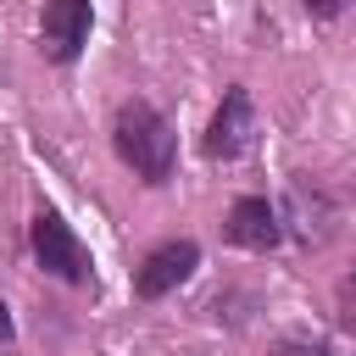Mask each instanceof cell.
I'll list each match as a JSON object with an SVG mask.
<instances>
[{"label":"cell","mask_w":356,"mask_h":356,"mask_svg":"<svg viewBox=\"0 0 356 356\" xmlns=\"http://www.w3.org/2000/svg\"><path fill=\"white\" fill-rule=\"evenodd\" d=\"M111 145H117L122 167H134V178L150 184V189H161L172 178V167H178V134H172V122L150 100H122L117 106Z\"/></svg>","instance_id":"6da1fadb"},{"label":"cell","mask_w":356,"mask_h":356,"mask_svg":"<svg viewBox=\"0 0 356 356\" xmlns=\"http://www.w3.org/2000/svg\"><path fill=\"white\" fill-rule=\"evenodd\" d=\"M28 239H33V261H39L50 278H61V284H95V261H89L83 239L72 234V222H67L61 211L39 206Z\"/></svg>","instance_id":"7a4b0ae2"},{"label":"cell","mask_w":356,"mask_h":356,"mask_svg":"<svg viewBox=\"0 0 356 356\" xmlns=\"http://www.w3.org/2000/svg\"><path fill=\"white\" fill-rule=\"evenodd\" d=\"M250 139H256V106H250V89L234 83V89L222 95V106L211 111L200 150H206L211 161H239V156L250 150Z\"/></svg>","instance_id":"3957f363"},{"label":"cell","mask_w":356,"mask_h":356,"mask_svg":"<svg viewBox=\"0 0 356 356\" xmlns=\"http://www.w3.org/2000/svg\"><path fill=\"white\" fill-rule=\"evenodd\" d=\"M195 267H200V245H195V239H161V245L145 250V261L134 267V295H139V300H161V295H172Z\"/></svg>","instance_id":"277c9868"},{"label":"cell","mask_w":356,"mask_h":356,"mask_svg":"<svg viewBox=\"0 0 356 356\" xmlns=\"http://www.w3.org/2000/svg\"><path fill=\"white\" fill-rule=\"evenodd\" d=\"M89 28H95V11H89L83 0H56V6L39 11V50H44L56 67H67V61L83 56Z\"/></svg>","instance_id":"5b68a950"},{"label":"cell","mask_w":356,"mask_h":356,"mask_svg":"<svg viewBox=\"0 0 356 356\" xmlns=\"http://www.w3.org/2000/svg\"><path fill=\"white\" fill-rule=\"evenodd\" d=\"M222 239L239 245V250H273L284 239V222H278V206H267V195H239L222 217Z\"/></svg>","instance_id":"8992f818"},{"label":"cell","mask_w":356,"mask_h":356,"mask_svg":"<svg viewBox=\"0 0 356 356\" xmlns=\"http://www.w3.org/2000/svg\"><path fill=\"white\" fill-rule=\"evenodd\" d=\"M334 312H339L345 328H356V267L339 278V289H334Z\"/></svg>","instance_id":"52a82bcc"},{"label":"cell","mask_w":356,"mask_h":356,"mask_svg":"<svg viewBox=\"0 0 356 356\" xmlns=\"http://www.w3.org/2000/svg\"><path fill=\"white\" fill-rule=\"evenodd\" d=\"M273 356H334L323 339H306V334H289V339H278L273 345Z\"/></svg>","instance_id":"ba28073f"},{"label":"cell","mask_w":356,"mask_h":356,"mask_svg":"<svg viewBox=\"0 0 356 356\" xmlns=\"http://www.w3.org/2000/svg\"><path fill=\"white\" fill-rule=\"evenodd\" d=\"M17 339V323H11V312H6V300H0V345H11Z\"/></svg>","instance_id":"9c48e42d"}]
</instances>
